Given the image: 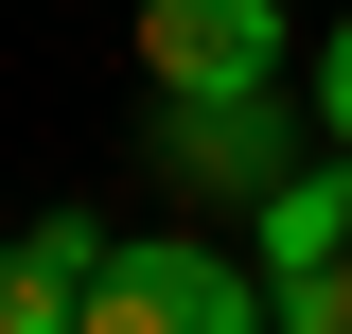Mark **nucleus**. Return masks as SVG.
Here are the masks:
<instances>
[{"instance_id": "obj_1", "label": "nucleus", "mask_w": 352, "mask_h": 334, "mask_svg": "<svg viewBox=\"0 0 352 334\" xmlns=\"http://www.w3.org/2000/svg\"><path fill=\"white\" fill-rule=\"evenodd\" d=\"M141 176L264 211L282 176H300V106H282V88H141Z\"/></svg>"}, {"instance_id": "obj_6", "label": "nucleus", "mask_w": 352, "mask_h": 334, "mask_svg": "<svg viewBox=\"0 0 352 334\" xmlns=\"http://www.w3.org/2000/svg\"><path fill=\"white\" fill-rule=\"evenodd\" d=\"M317 141H352V18L317 36Z\"/></svg>"}, {"instance_id": "obj_3", "label": "nucleus", "mask_w": 352, "mask_h": 334, "mask_svg": "<svg viewBox=\"0 0 352 334\" xmlns=\"http://www.w3.org/2000/svg\"><path fill=\"white\" fill-rule=\"evenodd\" d=\"M247 264H264V299H282V334H352V141L300 159L247 211Z\"/></svg>"}, {"instance_id": "obj_2", "label": "nucleus", "mask_w": 352, "mask_h": 334, "mask_svg": "<svg viewBox=\"0 0 352 334\" xmlns=\"http://www.w3.org/2000/svg\"><path fill=\"white\" fill-rule=\"evenodd\" d=\"M88 334H282V299H264V264L194 247V229H124L88 282Z\"/></svg>"}, {"instance_id": "obj_4", "label": "nucleus", "mask_w": 352, "mask_h": 334, "mask_svg": "<svg viewBox=\"0 0 352 334\" xmlns=\"http://www.w3.org/2000/svg\"><path fill=\"white\" fill-rule=\"evenodd\" d=\"M141 88H282V0H141Z\"/></svg>"}, {"instance_id": "obj_5", "label": "nucleus", "mask_w": 352, "mask_h": 334, "mask_svg": "<svg viewBox=\"0 0 352 334\" xmlns=\"http://www.w3.org/2000/svg\"><path fill=\"white\" fill-rule=\"evenodd\" d=\"M106 247H124V229H106V211H71V194H53L36 229H0V334H88Z\"/></svg>"}]
</instances>
